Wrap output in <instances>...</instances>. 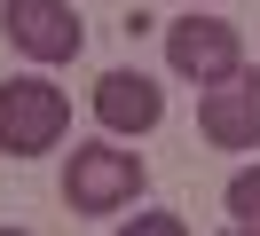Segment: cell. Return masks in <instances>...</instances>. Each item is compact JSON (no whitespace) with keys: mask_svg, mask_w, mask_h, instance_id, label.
<instances>
[{"mask_svg":"<svg viewBox=\"0 0 260 236\" xmlns=\"http://www.w3.org/2000/svg\"><path fill=\"white\" fill-rule=\"evenodd\" d=\"M142 157L134 150H118V142H79L71 150V165H63V205L79 220H111V213H126L134 197H142Z\"/></svg>","mask_w":260,"mask_h":236,"instance_id":"cell-1","label":"cell"},{"mask_svg":"<svg viewBox=\"0 0 260 236\" xmlns=\"http://www.w3.org/2000/svg\"><path fill=\"white\" fill-rule=\"evenodd\" d=\"M63 134H71L63 87H48V79H8V87H0V150L8 157H40Z\"/></svg>","mask_w":260,"mask_h":236,"instance_id":"cell-2","label":"cell"},{"mask_svg":"<svg viewBox=\"0 0 260 236\" xmlns=\"http://www.w3.org/2000/svg\"><path fill=\"white\" fill-rule=\"evenodd\" d=\"M166 63H174L181 79H197V87H213V79H229V71L244 63V31L189 8L181 24H166Z\"/></svg>","mask_w":260,"mask_h":236,"instance_id":"cell-3","label":"cell"},{"mask_svg":"<svg viewBox=\"0 0 260 236\" xmlns=\"http://www.w3.org/2000/svg\"><path fill=\"white\" fill-rule=\"evenodd\" d=\"M0 24H8V47H24L32 63H71L87 47V24L71 0H8Z\"/></svg>","mask_w":260,"mask_h":236,"instance_id":"cell-4","label":"cell"},{"mask_svg":"<svg viewBox=\"0 0 260 236\" xmlns=\"http://www.w3.org/2000/svg\"><path fill=\"white\" fill-rule=\"evenodd\" d=\"M197 126H205L213 150H260V71H252V63H237L229 79L205 87Z\"/></svg>","mask_w":260,"mask_h":236,"instance_id":"cell-5","label":"cell"},{"mask_svg":"<svg viewBox=\"0 0 260 236\" xmlns=\"http://www.w3.org/2000/svg\"><path fill=\"white\" fill-rule=\"evenodd\" d=\"M95 118L111 126V134H150V126L166 118V87L150 71H103L95 79Z\"/></svg>","mask_w":260,"mask_h":236,"instance_id":"cell-6","label":"cell"},{"mask_svg":"<svg viewBox=\"0 0 260 236\" xmlns=\"http://www.w3.org/2000/svg\"><path fill=\"white\" fill-rule=\"evenodd\" d=\"M229 220H237V228H260V165H244L237 181H229Z\"/></svg>","mask_w":260,"mask_h":236,"instance_id":"cell-7","label":"cell"},{"mask_svg":"<svg viewBox=\"0 0 260 236\" xmlns=\"http://www.w3.org/2000/svg\"><path fill=\"white\" fill-rule=\"evenodd\" d=\"M134 228L142 236H181V213H134Z\"/></svg>","mask_w":260,"mask_h":236,"instance_id":"cell-8","label":"cell"},{"mask_svg":"<svg viewBox=\"0 0 260 236\" xmlns=\"http://www.w3.org/2000/svg\"><path fill=\"white\" fill-rule=\"evenodd\" d=\"M189 8H197V0H189Z\"/></svg>","mask_w":260,"mask_h":236,"instance_id":"cell-9","label":"cell"}]
</instances>
